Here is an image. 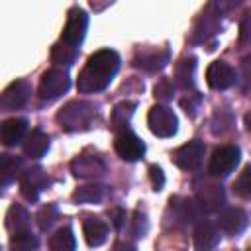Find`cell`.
<instances>
[{"label":"cell","mask_w":251,"mask_h":251,"mask_svg":"<svg viewBox=\"0 0 251 251\" xmlns=\"http://www.w3.org/2000/svg\"><path fill=\"white\" fill-rule=\"evenodd\" d=\"M118 69H120V55L114 49L94 51L78 75V80H76L78 92L90 94V92L104 90L116 76Z\"/></svg>","instance_id":"obj_1"},{"label":"cell","mask_w":251,"mask_h":251,"mask_svg":"<svg viewBox=\"0 0 251 251\" xmlns=\"http://www.w3.org/2000/svg\"><path fill=\"white\" fill-rule=\"evenodd\" d=\"M94 116H96L94 104L82 102V100H73L59 110L57 122L65 131H80V129L90 127Z\"/></svg>","instance_id":"obj_2"},{"label":"cell","mask_w":251,"mask_h":251,"mask_svg":"<svg viewBox=\"0 0 251 251\" xmlns=\"http://www.w3.org/2000/svg\"><path fill=\"white\" fill-rule=\"evenodd\" d=\"M147 126H149L151 133L157 137H173L176 133L178 120L169 106L157 104V106H151V110L147 114Z\"/></svg>","instance_id":"obj_3"},{"label":"cell","mask_w":251,"mask_h":251,"mask_svg":"<svg viewBox=\"0 0 251 251\" xmlns=\"http://www.w3.org/2000/svg\"><path fill=\"white\" fill-rule=\"evenodd\" d=\"M69 86H71V78H69L67 71H63V69H49V71H45L41 75L37 94L43 100H55V98L63 96L69 90Z\"/></svg>","instance_id":"obj_4"},{"label":"cell","mask_w":251,"mask_h":251,"mask_svg":"<svg viewBox=\"0 0 251 251\" xmlns=\"http://www.w3.org/2000/svg\"><path fill=\"white\" fill-rule=\"evenodd\" d=\"M239 159H241L239 147H235V145H220V147L214 149V153L210 157L208 173L212 176H227L239 165Z\"/></svg>","instance_id":"obj_5"},{"label":"cell","mask_w":251,"mask_h":251,"mask_svg":"<svg viewBox=\"0 0 251 251\" xmlns=\"http://www.w3.org/2000/svg\"><path fill=\"white\" fill-rule=\"evenodd\" d=\"M86 29H88V16L82 8L78 6H73L67 14V24L63 27V35L61 39L73 47H78L86 35Z\"/></svg>","instance_id":"obj_6"},{"label":"cell","mask_w":251,"mask_h":251,"mask_svg":"<svg viewBox=\"0 0 251 251\" xmlns=\"http://www.w3.org/2000/svg\"><path fill=\"white\" fill-rule=\"evenodd\" d=\"M114 149L118 153L120 159L124 161H139L143 155H145V143L129 129V127H124L116 133V139H114Z\"/></svg>","instance_id":"obj_7"},{"label":"cell","mask_w":251,"mask_h":251,"mask_svg":"<svg viewBox=\"0 0 251 251\" xmlns=\"http://www.w3.org/2000/svg\"><path fill=\"white\" fill-rule=\"evenodd\" d=\"M49 184H51V178L41 167H31L20 175V192L29 202H35Z\"/></svg>","instance_id":"obj_8"},{"label":"cell","mask_w":251,"mask_h":251,"mask_svg":"<svg viewBox=\"0 0 251 251\" xmlns=\"http://www.w3.org/2000/svg\"><path fill=\"white\" fill-rule=\"evenodd\" d=\"M196 204L202 212H218L226 204L224 186L214 180H204L196 188Z\"/></svg>","instance_id":"obj_9"},{"label":"cell","mask_w":251,"mask_h":251,"mask_svg":"<svg viewBox=\"0 0 251 251\" xmlns=\"http://www.w3.org/2000/svg\"><path fill=\"white\" fill-rule=\"evenodd\" d=\"M204 151H206L204 143L200 139H192V141L180 145L178 149H175L171 159L182 171H196L200 167V163H202Z\"/></svg>","instance_id":"obj_10"},{"label":"cell","mask_w":251,"mask_h":251,"mask_svg":"<svg viewBox=\"0 0 251 251\" xmlns=\"http://www.w3.org/2000/svg\"><path fill=\"white\" fill-rule=\"evenodd\" d=\"M237 80L233 67H229L224 61H214L208 69H206V82L210 88L214 90H227L229 86H233Z\"/></svg>","instance_id":"obj_11"},{"label":"cell","mask_w":251,"mask_h":251,"mask_svg":"<svg viewBox=\"0 0 251 251\" xmlns=\"http://www.w3.org/2000/svg\"><path fill=\"white\" fill-rule=\"evenodd\" d=\"M249 226V216L241 208H227L218 216V227L227 235H239Z\"/></svg>","instance_id":"obj_12"},{"label":"cell","mask_w":251,"mask_h":251,"mask_svg":"<svg viewBox=\"0 0 251 251\" xmlns=\"http://www.w3.org/2000/svg\"><path fill=\"white\" fill-rule=\"evenodd\" d=\"M29 94H31L29 82L27 80H16L2 92L0 104L4 110H18V108L25 106V102L29 100Z\"/></svg>","instance_id":"obj_13"},{"label":"cell","mask_w":251,"mask_h":251,"mask_svg":"<svg viewBox=\"0 0 251 251\" xmlns=\"http://www.w3.org/2000/svg\"><path fill=\"white\" fill-rule=\"evenodd\" d=\"M71 171L78 178H94V176H102L104 171H106V167L94 155H78L71 163Z\"/></svg>","instance_id":"obj_14"},{"label":"cell","mask_w":251,"mask_h":251,"mask_svg":"<svg viewBox=\"0 0 251 251\" xmlns=\"http://www.w3.org/2000/svg\"><path fill=\"white\" fill-rule=\"evenodd\" d=\"M25 135H27V120L24 118H10L0 127V139L6 147L22 143Z\"/></svg>","instance_id":"obj_15"},{"label":"cell","mask_w":251,"mask_h":251,"mask_svg":"<svg viewBox=\"0 0 251 251\" xmlns=\"http://www.w3.org/2000/svg\"><path fill=\"white\" fill-rule=\"evenodd\" d=\"M220 243V229L210 222H198L194 227L196 251H212Z\"/></svg>","instance_id":"obj_16"},{"label":"cell","mask_w":251,"mask_h":251,"mask_svg":"<svg viewBox=\"0 0 251 251\" xmlns=\"http://www.w3.org/2000/svg\"><path fill=\"white\" fill-rule=\"evenodd\" d=\"M82 233H84V239L90 247H100L108 239V226L100 218L88 216L82 222Z\"/></svg>","instance_id":"obj_17"},{"label":"cell","mask_w":251,"mask_h":251,"mask_svg":"<svg viewBox=\"0 0 251 251\" xmlns=\"http://www.w3.org/2000/svg\"><path fill=\"white\" fill-rule=\"evenodd\" d=\"M49 149V135L41 129H33L24 141V153L31 159H39Z\"/></svg>","instance_id":"obj_18"},{"label":"cell","mask_w":251,"mask_h":251,"mask_svg":"<svg viewBox=\"0 0 251 251\" xmlns=\"http://www.w3.org/2000/svg\"><path fill=\"white\" fill-rule=\"evenodd\" d=\"M169 63V51H151V53H143L139 57H135V67L147 71V73H157L161 71L165 65Z\"/></svg>","instance_id":"obj_19"},{"label":"cell","mask_w":251,"mask_h":251,"mask_svg":"<svg viewBox=\"0 0 251 251\" xmlns=\"http://www.w3.org/2000/svg\"><path fill=\"white\" fill-rule=\"evenodd\" d=\"M22 169V159L14 155H2L0 157V184L8 186L10 182L16 180Z\"/></svg>","instance_id":"obj_20"},{"label":"cell","mask_w":251,"mask_h":251,"mask_svg":"<svg viewBox=\"0 0 251 251\" xmlns=\"http://www.w3.org/2000/svg\"><path fill=\"white\" fill-rule=\"evenodd\" d=\"M194 71H196V59L194 57H184L176 63L175 76L182 88H192L194 86Z\"/></svg>","instance_id":"obj_21"},{"label":"cell","mask_w":251,"mask_h":251,"mask_svg":"<svg viewBox=\"0 0 251 251\" xmlns=\"http://www.w3.org/2000/svg\"><path fill=\"white\" fill-rule=\"evenodd\" d=\"M27 222H29V214H27V210L24 206H20V204L10 206V210L6 214V227L12 233L27 229Z\"/></svg>","instance_id":"obj_22"},{"label":"cell","mask_w":251,"mask_h":251,"mask_svg":"<svg viewBox=\"0 0 251 251\" xmlns=\"http://www.w3.org/2000/svg\"><path fill=\"white\" fill-rule=\"evenodd\" d=\"M49 249L51 251H75L76 239H75L71 227H59L49 239Z\"/></svg>","instance_id":"obj_23"},{"label":"cell","mask_w":251,"mask_h":251,"mask_svg":"<svg viewBox=\"0 0 251 251\" xmlns=\"http://www.w3.org/2000/svg\"><path fill=\"white\" fill-rule=\"evenodd\" d=\"M104 194H106V188L102 184H86L73 192V200L78 204H94V202H100Z\"/></svg>","instance_id":"obj_24"},{"label":"cell","mask_w":251,"mask_h":251,"mask_svg":"<svg viewBox=\"0 0 251 251\" xmlns=\"http://www.w3.org/2000/svg\"><path fill=\"white\" fill-rule=\"evenodd\" d=\"M76 53H78L76 47H73V45H69L61 39L51 49V61L57 63V65H73L76 61Z\"/></svg>","instance_id":"obj_25"},{"label":"cell","mask_w":251,"mask_h":251,"mask_svg":"<svg viewBox=\"0 0 251 251\" xmlns=\"http://www.w3.org/2000/svg\"><path fill=\"white\" fill-rule=\"evenodd\" d=\"M37 245H39L37 237L27 229L16 231L10 237V251H35Z\"/></svg>","instance_id":"obj_26"},{"label":"cell","mask_w":251,"mask_h":251,"mask_svg":"<svg viewBox=\"0 0 251 251\" xmlns=\"http://www.w3.org/2000/svg\"><path fill=\"white\" fill-rule=\"evenodd\" d=\"M135 110V102H120L112 110V127L114 129H124L127 127V122Z\"/></svg>","instance_id":"obj_27"},{"label":"cell","mask_w":251,"mask_h":251,"mask_svg":"<svg viewBox=\"0 0 251 251\" xmlns=\"http://www.w3.org/2000/svg\"><path fill=\"white\" fill-rule=\"evenodd\" d=\"M233 192L245 200H251V165H247L233 182Z\"/></svg>","instance_id":"obj_28"},{"label":"cell","mask_w":251,"mask_h":251,"mask_svg":"<svg viewBox=\"0 0 251 251\" xmlns=\"http://www.w3.org/2000/svg\"><path fill=\"white\" fill-rule=\"evenodd\" d=\"M153 94H155L157 100H171V98L175 96V86H173V82H171L169 78H161V80L155 84Z\"/></svg>","instance_id":"obj_29"},{"label":"cell","mask_w":251,"mask_h":251,"mask_svg":"<svg viewBox=\"0 0 251 251\" xmlns=\"http://www.w3.org/2000/svg\"><path fill=\"white\" fill-rule=\"evenodd\" d=\"M57 218V206L55 204H47L45 208H41V212L37 214V220H39V227L41 229H47Z\"/></svg>","instance_id":"obj_30"},{"label":"cell","mask_w":251,"mask_h":251,"mask_svg":"<svg viewBox=\"0 0 251 251\" xmlns=\"http://www.w3.org/2000/svg\"><path fill=\"white\" fill-rule=\"evenodd\" d=\"M149 178H151L153 190H161L165 186V175H163V169L159 165H151L149 167Z\"/></svg>","instance_id":"obj_31"},{"label":"cell","mask_w":251,"mask_h":251,"mask_svg":"<svg viewBox=\"0 0 251 251\" xmlns=\"http://www.w3.org/2000/svg\"><path fill=\"white\" fill-rule=\"evenodd\" d=\"M133 226H131V233L135 235V237H143L145 235V231H147V218H145V214H141V212H135L133 214Z\"/></svg>","instance_id":"obj_32"},{"label":"cell","mask_w":251,"mask_h":251,"mask_svg":"<svg viewBox=\"0 0 251 251\" xmlns=\"http://www.w3.org/2000/svg\"><path fill=\"white\" fill-rule=\"evenodd\" d=\"M198 104H200V96L196 94V96H192V94H188L186 98H182L180 100V106H182V110L192 118L194 114H196V110H198Z\"/></svg>","instance_id":"obj_33"},{"label":"cell","mask_w":251,"mask_h":251,"mask_svg":"<svg viewBox=\"0 0 251 251\" xmlns=\"http://www.w3.org/2000/svg\"><path fill=\"white\" fill-rule=\"evenodd\" d=\"M108 216H110L112 226H114L116 229H120V227L124 226V222H126V210H122V208H112V210H108Z\"/></svg>","instance_id":"obj_34"},{"label":"cell","mask_w":251,"mask_h":251,"mask_svg":"<svg viewBox=\"0 0 251 251\" xmlns=\"http://www.w3.org/2000/svg\"><path fill=\"white\" fill-rule=\"evenodd\" d=\"M239 41H241V43H249V41H251V24H249V20H243V24H241Z\"/></svg>","instance_id":"obj_35"},{"label":"cell","mask_w":251,"mask_h":251,"mask_svg":"<svg viewBox=\"0 0 251 251\" xmlns=\"http://www.w3.org/2000/svg\"><path fill=\"white\" fill-rule=\"evenodd\" d=\"M114 251H135V247L131 243H118Z\"/></svg>","instance_id":"obj_36"},{"label":"cell","mask_w":251,"mask_h":251,"mask_svg":"<svg viewBox=\"0 0 251 251\" xmlns=\"http://www.w3.org/2000/svg\"><path fill=\"white\" fill-rule=\"evenodd\" d=\"M245 126H247V129L251 131V112H249V114L245 116Z\"/></svg>","instance_id":"obj_37"},{"label":"cell","mask_w":251,"mask_h":251,"mask_svg":"<svg viewBox=\"0 0 251 251\" xmlns=\"http://www.w3.org/2000/svg\"><path fill=\"white\" fill-rule=\"evenodd\" d=\"M249 251H251V247H249Z\"/></svg>","instance_id":"obj_38"}]
</instances>
